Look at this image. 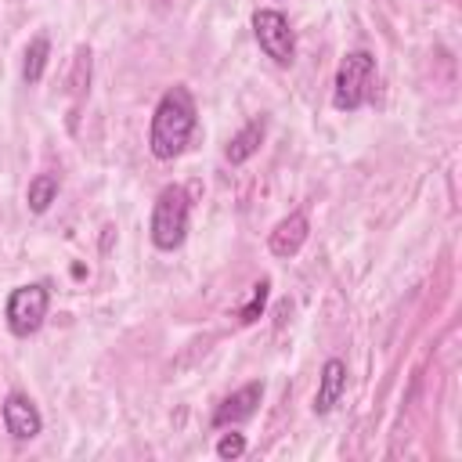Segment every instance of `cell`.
I'll return each mask as SVG.
<instances>
[{"mask_svg": "<svg viewBox=\"0 0 462 462\" xmlns=\"http://www.w3.org/2000/svg\"><path fill=\"white\" fill-rule=\"evenodd\" d=\"M47 307H51V292L43 285H18L11 289L7 303H4V318H7V328L18 336V339H29L32 332H40L43 318H47Z\"/></svg>", "mask_w": 462, "mask_h": 462, "instance_id": "cell-4", "label": "cell"}, {"mask_svg": "<svg viewBox=\"0 0 462 462\" xmlns=\"http://www.w3.org/2000/svg\"><path fill=\"white\" fill-rule=\"evenodd\" d=\"M263 137H267V119L263 116H256V119H249L231 141H227V148H224V159L231 162V166H238V162H245V159H253L256 152H260V144H263Z\"/></svg>", "mask_w": 462, "mask_h": 462, "instance_id": "cell-10", "label": "cell"}, {"mask_svg": "<svg viewBox=\"0 0 462 462\" xmlns=\"http://www.w3.org/2000/svg\"><path fill=\"white\" fill-rule=\"evenodd\" d=\"M260 401H263V383H245L242 390H235L231 397H224L220 404H217V411H213V426L220 430V426H238V422H245V419H253L256 415V408H260Z\"/></svg>", "mask_w": 462, "mask_h": 462, "instance_id": "cell-7", "label": "cell"}, {"mask_svg": "<svg viewBox=\"0 0 462 462\" xmlns=\"http://www.w3.org/2000/svg\"><path fill=\"white\" fill-rule=\"evenodd\" d=\"M245 455V437L242 433H220V440H217V458H224V462H235V458H242Z\"/></svg>", "mask_w": 462, "mask_h": 462, "instance_id": "cell-15", "label": "cell"}, {"mask_svg": "<svg viewBox=\"0 0 462 462\" xmlns=\"http://www.w3.org/2000/svg\"><path fill=\"white\" fill-rule=\"evenodd\" d=\"M307 235H310V220H307V213L292 209V213L282 217V220L274 224V231L267 235V249H271L278 260H289V256H296V253L303 249Z\"/></svg>", "mask_w": 462, "mask_h": 462, "instance_id": "cell-8", "label": "cell"}, {"mask_svg": "<svg viewBox=\"0 0 462 462\" xmlns=\"http://www.w3.org/2000/svg\"><path fill=\"white\" fill-rule=\"evenodd\" d=\"M0 415H4V430H7L14 440H32V437H40V430H43L40 408H36L25 393H18V390L4 397Z\"/></svg>", "mask_w": 462, "mask_h": 462, "instance_id": "cell-6", "label": "cell"}, {"mask_svg": "<svg viewBox=\"0 0 462 462\" xmlns=\"http://www.w3.org/2000/svg\"><path fill=\"white\" fill-rule=\"evenodd\" d=\"M253 36L260 43V51L274 61V65H292L296 58V32L289 25V18L274 7H260L253 14Z\"/></svg>", "mask_w": 462, "mask_h": 462, "instance_id": "cell-5", "label": "cell"}, {"mask_svg": "<svg viewBox=\"0 0 462 462\" xmlns=\"http://www.w3.org/2000/svg\"><path fill=\"white\" fill-rule=\"evenodd\" d=\"M375 76V58L368 51H350L343 54L339 69H336V83H332V105L339 112H354L368 101V87Z\"/></svg>", "mask_w": 462, "mask_h": 462, "instance_id": "cell-3", "label": "cell"}, {"mask_svg": "<svg viewBox=\"0 0 462 462\" xmlns=\"http://www.w3.org/2000/svg\"><path fill=\"white\" fill-rule=\"evenodd\" d=\"M267 292H271V282L260 278V282L253 285V292H249V303L238 310V321H242V325H253V321L263 314V307H267Z\"/></svg>", "mask_w": 462, "mask_h": 462, "instance_id": "cell-13", "label": "cell"}, {"mask_svg": "<svg viewBox=\"0 0 462 462\" xmlns=\"http://www.w3.org/2000/svg\"><path fill=\"white\" fill-rule=\"evenodd\" d=\"M69 83H72L69 90H72L76 97H83V90L90 87V51H87V47L76 51V65H72V79H69Z\"/></svg>", "mask_w": 462, "mask_h": 462, "instance_id": "cell-14", "label": "cell"}, {"mask_svg": "<svg viewBox=\"0 0 462 462\" xmlns=\"http://www.w3.org/2000/svg\"><path fill=\"white\" fill-rule=\"evenodd\" d=\"M58 177L54 173H36L32 180H29V188H25V202H29V213H47L51 209V202L58 199Z\"/></svg>", "mask_w": 462, "mask_h": 462, "instance_id": "cell-12", "label": "cell"}, {"mask_svg": "<svg viewBox=\"0 0 462 462\" xmlns=\"http://www.w3.org/2000/svg\"><path fill=\"white\" fill-rule=\"evenodd\" d=\"M346 393V365L339 357H328L321 365V375H318V393H314V415H328L339 397Z\"/></svg>", "mask_w": 462, "mask_h": 462, "instance_id": "cell-9", "label": "cell"}, {"mask_svg": "<svg viewBox=\"0 0 462 462\" xmlns=\"http://www.w3.org/2000/svg\"><path fill=\"white\" fill-rule=\"evenodd\" d=\"M188 217H191L188 191L180 184H166L152 202V220H148L152 245L162 253H173L188 238Z\"/></svg>", "mask_w": 462, "mask_h": 462, "instance_id": "cell-2", "label": "cell"}, {"mask_svg": "<svg viewBox=\"0 0 462 462\" xmlns=\"http://www.w3.org/2000/svg\"><path fill=\"white\" fill-rule=\"evenodd\" d=\"M195 123H199V108H195V97L184 83H173L170 90H162L155 112H152V126H148V152L159 159V162H170L177 159L191 134H195Z\"/></svg>", "mask_w": 462, "mask_h": 462, "instance_id": "cell-1", "label": "cell"}, {"mask_svg": "<svg viewBox=\"0 0 462 462\" xmlns=\"http://www.w3.org/2000/svg\"><path fill=\"white\" fill-rule=\"evenodd\" d=\"M47 58H51V40L43 32H36L25 47V61H22V79L29 87H36L43 79V69H47Z\"/></svg>", "mask_w": 462, "mask_h": 462, "instance_id": "cell-11", "label": "cell"}]
</instances>
